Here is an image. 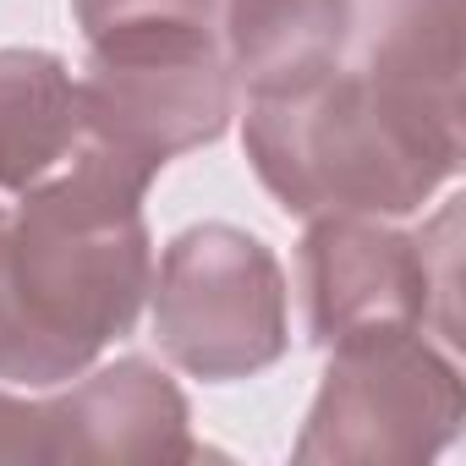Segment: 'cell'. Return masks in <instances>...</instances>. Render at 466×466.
<instances>
[{
  "mask_svg": "<svg viewBox=\"0 0 466 466\" xmlns=\"http://www.w3.org/2000/svg\"><path fill=\"white\" fill-rule=\"evenodd\" d=\"M148 181L83 143L66 170L0 208V384L61 390L132 335L154 280Z\"/></svg>",
  "mask_w": 466,
  "mask_h": 466,
  "instance_id": "cell-1",
  "label": "cell"
},
{
  "mask_svg": "<svg viewBox=\"0 0 466 466\" xmlns=\"http://www.w3.org/2000/svg\"><path fill=\"white\" fill-rule=\"evenodd\" d=\"M242 143L269 198L297 214H417L461 170V105L390 88L351 61L253 94Z\"/></svg>",
  "mask_w": 466,
  "mask_h": 466,
  "instance_id": "cell-2",
  "label": "cell"
},
{
  "mask_svg": "<svg viewBox=\"0 0 466 466\" xmlns=\"http://www.w3.org/2000/svg\"><path fill=\"white\" fill-rule=\"evenodd\" d=\"M329 351L324 384L291 444L302 466L433 461L455 444L466 395L455 346L422 324H373Z\"/></svg>",
  "mask_w": 466,
  "mask_h": 466,
  "instance_id": "cell-3",
  "label": "cell"
},
{
  "mask_svg": "<svg viewBox=\"0 0 466 466\" xmlns=\"http://www.w3.org/2000/svg\"><path fill=\"white\" fill-rule=\"evenodd\" d=\"M77 105L83 143L159 176L176 154L214 143L237 116L219 23H148L88 39Z\"/></svg>",
  "mask_w": 466,
  "mask_h": 466,
  "instance_id": "cell-4",
  "label": "cell"
},
{
  "mask_svg": "<svg viewBox=\"0 0 466 466\" xmlns=\"http://www.w3.org/2000/svg\"><path fill=\"white\" fill-rule=\"evenodd\" d=\"M148 297L159 351L203 384L253 379L291 346L286 269L242 225L203 219L170 237Z\"/></svg>",
  "mask_w": 466,
  "mask_h": 466,
  "instance_id": "cell-5",
  "label": "cell"
},
{
  "mask_svg": "<svg viewBox=\"0 0 466 466\" xmlns=\"http://www.w3.org/2000/svg\"><path fill=\"white\" fill-rule=\"evenodd\" d=\"M455 225L450 203L428 230H400L379 214H319L297 248L308 340L324 351L373 324H422L461 346L455 313Z\"/></svg>",
  "mask_w": 466,
  "mask_h": 466,
  "instance_id": "cell-6",
  "label": "cell"
},
{
  "mask_svg": "<svg viewBox=\"0 0 466 466\" xmlns=\"http://www.w3.org/2000/svg\"><path fill=\"white\" fill-rule=\"evenodd\" d=\"M187 395L148 357L83 368L45 400V461H203Z\"/></svg>",
  "mask_w": 466,
  "mask_h": 466,
  "instance_id": "cell-7",
  "label": "cell"
},
{
  "mask_svg": "<svg viewBox=\"0 0 466 466\" xmlns=\"http://www.w3.org/2000/svg\"><path fill=\"white\" fill-rule=\"evenodd\" d=\"M357 0H219V50L237 94L297 88L346 61Z\"/></svg>",
  "mask_w": 466,
  "mask_h": 466,
  "instance_id": "cell-8",
  "label": "cell"
},
{
  "mask_svg": "<svg viewBox=\"0 0 466 466\" xmlns=\"http://www.w3.org/2000/svg\"><path fill=\"white\" fill-rule=\"evenodd\" d=\"M77 154V72L56 50H0V192H28Z\"/></svg>",
  "mask_w": 466,
  "mask_h": 466,
  "instance_id": "cell-9",
  "label": "cell"
},
{
  "mask_svg": "<svg viewBox=\"0 0 466 466\" xmlns=\"http://www.w3.org/2000/svg\"><path fill=\"white\" fill-rule=\"evenodd\" d=\"M346 61L417 99L461 105V0H357Z\"/></svg>",
  "mask_w": 466,
  "mask_h": 466,
  "instance_id": "cell-10",
  "label": "cell"
},
{
  "mask_svg": "<svg viewBox=\"0 0 466 466\" xmlns=\"http://www.w3.org/2000/svg\"><path fill=\"white\" fill-rule=\"evenodd\" d=\"M83 39H105L121 28H148V23H214L219 0H72Z\"/></svg>",
  "mask_w": 466,
  "mask_h": 466,
  "instance_id": "cell-11",
  "label": "cell"
},
{
  "mask_svg": "<svg viewBox=\"0 0 466 466\" xmlns=\"http://www.w3.org/2000/svg\"><path fill=\"white\" fill-rule=\"evenodd\" d=\"M0 461H45V400L0 390Z\"/></svg>",
  "mask_w": 466,
  "mask_h": 466,
  "instance_id": "cell-12",
  "label": "cell"
}]
</instances>
